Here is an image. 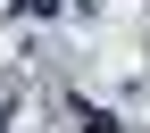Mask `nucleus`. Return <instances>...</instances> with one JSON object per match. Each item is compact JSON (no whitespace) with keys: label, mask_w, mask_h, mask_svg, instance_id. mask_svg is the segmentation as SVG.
Segmentation results:
<instances>
[{"label":"nucleus","mask_w":150,"mask_h":133,"mask_svg":"<svg viewBox=\"0 0 150 133\" xmlns=\"http://www.w3.org/2000/svg\"><path fill=\"white\" fill-rule=\"evenodd\" d=\"M83 133H117V117L108 108H83Z\"/></svg>","instance_id":"nucleus-1"}]
</instances>
